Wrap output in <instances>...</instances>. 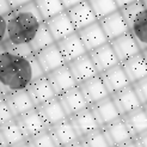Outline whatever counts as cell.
<instances>
[{
    "label": "cell",
    "instance_id": "obj_12",
    "mask_svg": "<svg viewBox=\"0 0 147 147\" xmlns=\"http://www.w3.org/2000/svg\"><path fill=\"white\" fill-rule=\"evenodd\" d=\"M26 90L36 107L56 96L46 73L40 76L38 78H36L34 82H31L30 85L26 87Z\"/></svg>",
    "mask_w": 147,
    "mask_h": 147
},
{
    "label": "cell",
    "instance_id": "obj_11",
    "mask_svg": "<svg viewBox=\"0 0 147 147\" xmlns=\"http://www.w3.org/2000/svg\"><path fill=\"white\" fill-rule=\"evenodd\" d=\"M78 34L80 38H82L84 46L86 47L87 51H91L98 48L99 46L109 42V38L107 37V35L98 20L93 22L90 25H86L85 28L79 29Z\"/></svg>",
    "mask_w": 147,
    "mask_h": 147
},
{
    "label": "cell",
    "instance_id": "obj_27",
    "mask_svg": "<svg viewBox=\"0 0 147 147\" xmlns=\"http://www.w3.org/2000/svg\"><path fill=\"white\" fill-rule=\"evenodd\" d=\"M123 119L126 121L133 136L147 130V113L144 105L131 110V111L127 113L126 115H123Z\"/></svg>",
    "mask_w": 147,
    "mask_h": 147
},
{
    "label": "cell",
    "instance_id": "obj_43",
    "mask_svg": "<svg viewBox=\"0 0 147 147\" xmlns=\"http://www.w3.org/2000/svg\"><path fill=\"white\" fill-rule=\"evenodd\" d=\"M142 54H144V56H145V59H146V61H147V49L142 50Z\"/></svg>",
    "mask_w": 147,
    "mask_h": 147
},
{
    "label": "cell",
    "instance_id": "obj_13",
    "mask_svg": "<svg viewBox=\"0 0 147 147\" xmlns=\"http://www.w3.org/2000/svg\"><path fill=\"white\" fill-rule=\"evenodd\" d=\"M78 86L80 87L85 99L87 100V103L90 105L108 97L110 94L104 82H103V79L100 78V74H97L90 79L85 80V82L80 83Z\"/></svg>",
    "mask_w": 147,
    "mask_h": 147
},
{
    "label": "cell",
    "instance_id": "obj_42",
    "mask_svg": "<svg viewBox=\"0 0 147 147\" xmlns=\"http://www.w3.org/2000/svg\"><path fill=\"white\" fill-rule=\"evenodd\" d=\"M115 1H116L117 6H119V9H121V7H123L124 5L133 3V1H135V0H115Z\"/></svg>",
    "mask_w": 147,
    "mask_h": 147
},
{
    "label": "cell",
    "instance_id": "obj_37",
    "mask_svg": "<svg viewBox=\"0 0 147 147\" xmlns=\"http://www.w3.org/2000/svg\"><path fill=\"white\" fill-rule=\"evenodd\" d=\"M133 142H134V146H138V147H147V130L135 135L133 138Z\"/></svg>",
    "mask_w": 147,
    "mask_h": 147
},
{
    "label": "cell",
    "instance_id": "obj_19",
    "mask_svg": "<svg viewBox=\"0 0 147 147\" xmlns=\"http://www.w3.org/2000/svg\"><path fill=\"white\" fill-rule=\"evenodd\" d=\"M57 97L60 99L61 104L65 109L66 114L68 115V117L90 105L89 103H87V100L85 99L84 94L78 85L67 91L62 92L61 94H59Z\"/></svg>",
    "mask_w": 147,
    "mask_h": 147
},
{
    "label": "cell",
    "instance_id": "obj_3",
    "mask_svg": "<svg viewBox=\"0 0 147 147\" xmlns=\"http://www.w3.org/2000/svg\"><path fill=\"white\" fill-rule=\"evenodd\" d=\"M110 146H134L133 134L129 130L123 116L102 127Z\"/></svg>",
    "mask_w": 147,
    "mask_h": 147
},
{
    "label": "cell",
    "instance_id": "obj_28",
    "mask_svg": "<svg viewBox=\"0 0 147 147\" xmlns=\"http://www.w3.org/2000/svg\"><path fill=\"white\" fill-rule=\"evenodd\" d=\"M129 31L136 40L141 51L147 49V10H145L135 19V22L129 28Z\"/></svg>",
    "mask_w": 147,
    "mask_h": 147
},
{
    "label": "cell",
    "instance_id": "obj_6",
    "mask_svg": "<svg viewBox=\"0 0 147 147\" xmlns=\"http://www.w3.org/2000/svg\"><path fill=\"white\" fill-rule=\"evenodd\" d=\"M90 107H91L92 111H93L94 116H96L100 127L107 126L110 122H113L122 116L119 108L115 104L111 94H109L108 97L93 103Z\"/></svg>",
    "mask_w": 147,
    "mask_h": 147
},
{
    "label": "cell",
    "instance_id": "obj_33",
    "mask_svg": "<svg viewBox=\"0 0 147 147\" xmlns=\"http://www.w3.org/2000/svg\"><path fill=\"white\" fill-rule=\"evenodd\" d=\"M119 10L122 13V16H123L124 20H126L127 25L130 28L131 24L135 22V19L140 16L146 9H145V6H144L141 0H135V1H133V3L124 5L123 7H121V9H119Z\"/></svg>",
    "mask_w": 147,
    "mask_h": 147
},
{
    "label": "cell",
    "instance_id": "obj_8",
    "mask_svg": "<svg viewBox=\"0 0 147 147\" xmlns=\"http://www.w3.org/2000/svg\"><path fill=\"white\" fill-rule=\"evenodd\" d=\"M56 45H57L59 49H60L66 63L87 53V49L84 46L78 31L56 41Z\"/></svg>",
    "mask_w": 147,
    "mask_h": 147
},
{
    "label": "cell",
    "instance_id": "obj_38",
    "mask_svg": "<svg viewBox=\"0 0 147 147\" xmlns=\"http://www.w3.org/2000/svg\"><path fill=\"white\" fill-rule=\"evenodd\" d=\"M12 11V7L10 6L7 0H0V16L6 17L7 14Z\"/></svg>",
    "mask_w": 147,
    "mask_h": 147
},
{
    "label": "cell",
    "instance_id": "obj_30",
    "mask_svg": "<svg viewBox=\"0 0 147 147\" xmlns=\"http://www.w3.org/2000/svg\"><path fill=\"white\" fill-rule=\"evenodd\" d=\"M34 1L45 20L66 11L61 0H34Z\"/></svg>",
    "mask_w": 147,
    "mask_h": 147
},
{
    "label": "cell",
    "instance_id": "obj_15",
    "mask_svg": "<svg viewBox=\"0 0 147 147\" xmlns=\"http://www.w3.org/2000/svg\"><path fill=\"white\" fill-rule=\"evenodd\" d=\"M111 97L115 102L116 107L119 108L122 116L142 105L140 98H139L138 93L135 92L131 84L126 86V87H123V89H121L119 91L114 92L111 94Z\"/></svg>",
    "mask_w": 147,
    "mask_h": 147
},
{
    "label": "cell",
    "instance_id": "obj_44",
    "mask_svg": "<svg viewBox=\"0 0 147 147\" xmlns=\"http://www.w3.org/2000/svg\"><path fill=\"white\" fill-rule=\"evenodd\" d=\"M142 1V4H144V6H145V9L147 10V0H141Z\"/></svg>",
    "mask_w": 147,
    "mask_h": 147
},
{
    "label": "cell",
    "instance_id": "obj_1",
    "mask_svg": "<svg viewBox=\"0 0 147 147\" xmlns=\"http://www.w3.org/2000/svg\"><path fill=\"white\" fill-rule=\"evenodd\" d=\"M45 74L34 55H22L0 45V89L4 94L23 90Z\"/></svg>",
    "mask_w": 147,
    "mask_h": 147
},
{
    "label": "cell",
    "instance_id": "obj_39",
    "mask_svg": "<svg viewBox=\"0 0 147 147\" xmlns=\"http://www.w3.org/2000/svg\"><path fill=\"white\" fill-rule=\"evenodd\" d=\"M5 34H6V20L5 17L0 16V45L5 41Z\"/></svg>",
    "mask_w": 147,
    "mask_h": 147
},
{
    "label": "cell",
    "instance_id": "obj_41",
    "mask_svg": "<svg viewBox=\"0 0 147 147\" xmlns=\"http://www.w3.org/2000/svg\"><path fill=\"white\" fill-rule=\"evenodd\" d=\"M61 1H62L63 6H65V9L67 10V9H69V7L74 6V5L82 3V1H84V0H61Z\"/></svg>",
    "mask_w": 147,
    "mask_h": 147
},
{
    "label": "cell",
    "instance_id": "obj_10",
    "mask_svg": "<svg viewBox=\"0 0 147 147\" xmlns=\"http://www.w3.org/2000/svg\"><path fill=\"white\" fill-rule=\"evenodd\" d=\"M99 74H100V78L103 79V82H104L110 94H113L114 92L119 91V90L123 89V87L131 84L127 73L124 72V69L122 67L121 62L105 69V71L100 72Z\"/></svg>",
    "mask_w": 147,
    "mask_h": 147
},
{
    "label": "cell",
    "instance_id": "obj_47",
    "mask_svg": "<svg viewBox=\"0 0 147 147\" xmlns=\"http://www.w3.org/2000/svg\"><path fill=\"white\" fill-rule=\"evenodd\" d=\"M0 146H3V144H1V141H0Z\"/></svg>",
    "mask_w": 147,
    "mask_h": 147
},
{
    "label": "cell",
    "instance_id": "obj_2",
    "mask_svg": "<svg viewBox=\"0 0 147 147\" xmlns=\"http://www.w3.org/2000/svg\"><path fill=\"white\" fill-rule=\"evenodd\" d=\"M5 41L11 43H30L45 22L34 0L18 9H13L5 17Z\"/></svg>",
    "mask_w": 147,
    "mask_h": 147
},
{
    "label": "cell",
    "instance_id": "obj_16",
    "mask_svg": "<svg viewBox=\"0 0 147 147\" xmlns=\"http://www.w3.org/2000/svg\"><path fill=\"white\" fill-rule=\"evenodd\" d=\"M66 11H67L73 25L76 26L77 31L79 29L85 28L86 25H90L93 22L98 20L90 3H89V0H84V1L69 7V9H67Z\"/></svg>",
    "mask_w": 147,
    "mask_h": 147
},
{
    "label": "cell",
    "instance_id": "obj_26",
    "mask_svg": "<svg viewBox=\"0 0 147 147\" xmlns=\"http://www.w3.org/2000/svg\"><path fill=\"white\" fill-rule=\"evenodd\" d=\"M121 65L124 72L127 73L131 84L147 77V61L142 54V51L127 59V60H124L123 62H121Z\"/></svg>",
    "mask_w": 147,
    "mask_h": 147
},
{
    "label": "cell",
    "instance_id": "obj_24",
    "mask_svg": "<svg viewBox=\"0 0 147 147\" xmlns=\"http://www.w3.org/2000/svg\"><path fill=\"white\" fill-rule=\"evenodd\" d=\"M4 97L7 102V104H9L11 111L13 113L14 117H18L19 115L24 114L36 107L26 89L9 92L4 94Z\"/></svg>",
    "mask_w": 147,
    "mask_h": 147
},
{
    "label": "cell",
    "instance_id": "obj_29",
    "mask_svg": "<svg viewBox=\"0 0 147 147\" xmlns=\"http://www.w3.org/2000/svg\"><path fill=\"white\" fill-rule=\"evenodd\" d=\"M53 43H56V41L54 38L53 34H51L50 30L48 29L46 22H43L42 25L40 26V29L37 30V32H36V35L34 36V38L30 41L29 45H30L34 54H35V53H37V51H40L41 49L53 45Z\"/></svg>",
    "mask_w": 147,
    "mask_h": 147
},
{
    "label": "cell",
    "instance_id": "obj_18",
    "mask_svg": "<svg viewBox=\"0 0 147 147\" xmlns=\"http://www.w3.org/2000/svg\"><path fill=\"white\" fill-rule=\"evenodd\" d=\"M109 42L111 43V46L115 50L117 57H119L120 62H123L124 60H127V59L134 56L135 54L141 51L136 40L134 38V36L130 34V31L123 34Z\"/></svg>",
    "mask_w": 147,
    "mask_h": 147
},
{
    "label": "cell",
    "instance_id": "obj_21",
    "mask_svg": "<svg viewBox=\"0 0 147 147\" xmlns=\"http://www.w3.org/2000/svg\"><path fill=\"white\" fill-rule=\"evenodd\" d=\"M69 120L72 121L79 138L86 135L87 133H90V131H92L94 129L100 128L99 123H98L90 105L84 108L83 110H80V111L76 113L74 115L69 116Z\"/></svg>",
    "mask_w": 147,
    "mask_h": 147
},
{
    "label": "cell",
    "instance_id": "obj_32",
    "mask_svg": "<svg viewBox=\"0 0 147 147\" xmlns=\"http://www.w3.org/2000/svg\"><path fill=\"white\" fill-rule=\"evenodd\" d=\"M24 146H29V147H56L53 134H51V131H50V127L48 129H45L37 134L28 138L25 140Z\"/></svg>",
    "mask_w": 147,
    "mask_h": 147
},
{
    "label": "cell",
    "instance_id": "obj_5",
    "mask_svg": "<svg viewBox=\"0 0 147 147\" xmlns=\"http://www.w3.org/2000/svg\"><path fill=\"white\" fill-rule=\"evenodd\" d=\"M56 146H79V135L69 117L50 126Z\"/></svg>",
    "mask_w": 147,
    "mask_h": 147
},
{
    "label": "cell",
    "instance_id": "obj_45",
    "mask_svg": "<svg viewBox=\"0 0 147 147\" xmlns=\"http://www.w3.org/2000/svg\"><path fill=\"white\" fill-rule=\"evenodd\" d=\"M3 96H4V92H3V90H1V89H0V98H1Z\"/></svg>",
    "mask_w": 147,
    "mask_h": 147
},
{
    "label": "cell",
    "instance_id": "obj_4",
    "mask_svg": "<svg viewBox=\"0 0 147 147\" xmlns=\"http://www.w3.org/2000/svg\"><path fill=\"white\" fill-rule=\"evenodd\" d=\"M16 119L26 139L50 127L48 122L45 120L43 115L41 114V111L37 109V107H35L31 110H29V111L19 115Z\"/></svg>",
    "mask_w": 147,
    "mask_h": 147
},
{
    "label": "cell",
    "instance_id": "obj_7",
    "mask_svg": "<svg viewBox=\"0 0 147 147\" xmlns=\"http://www.w3.org/2000/svg\"><path fill=\"white\" fill-rule=\"evenodd\" d=\"M67 65H68V67H69L78 85L87 79L99 74V72L96 66H94L89 51H87L86 54L74 59V60L67 62Z\"/></svg>",
    "mask_w": 147,
    "mask_h": 147
},
{
    "label": "cell",
    "instance_id": "obj_20",
    "mask_svg": "<svg viewBox=\"0 0 147 147\" xmlns=\"http://www.w3.org/2000/svg\"><path fill=\"white\" fill-rule=\"evenodd\" d=\"M89 54L99 73L110 68V67H113V66H115L117 63H120L119 57H117L110 42H107L104 45L99 46L98 48L89 51Z\"/></svg>",
    "mask_w": 147,
    "mask_h": 147
},
{
    "label": "cell",
    "instance_id": "obj_40",
    "mask_svg": "<svg viewBox=\"0 0 147 147\" xmlns=\"http://www.w3.org/2000/svg\"><path fill=\"white\" fill-rule=\"evenodd\" d=\"M10 4V6L12 7V10L13 9H18V7L20 6H23L25 4H29L30 1H32V0H7Z\"/></svg>",
    "mask_w": 147,
    "mask_h": 147
},
{
    "label": "cell",
    "instance_id": "obj_23",
    "mask_svg": "<svg viewBox=\"0 0 147 147\" xmlns=\"http://www.w3.org/2000/svg\"><path fill=\"white\" fill-rule=\"evenodd\" d=\"M26 136L24 135L17 119L0 124V141L3 146H24Z\"/></svg>",
    "mask_w": 147,
    "mask_h": 147
},
{
    "label": "cell",
    "instance_id": "obj_14",
    "mask_svg": "<svg viewBox=\"0 0 147 147\" xmlns=\"http://www.w3.org/2000/svg\"><path fill=\"white\" fill-rule=\"evenodd\" d=\"M35 56L45 73H49L66 63L56 43H53V45L41 49L37 53H35Z\"/></svg>",
    "mask_w": 147,
    "mask_h": 147
},
{
    "label": "cell",
    "instance_id": "obj_22",
    "mask_svg": "<svg viewBox=\"0 0 147 147\" xmlns=\"http://www.w3.org/2000/svg\"><path fill=\"white\" fill-rule=\"evenodd\" d=\"M45 22H46L48 29L50 30V32L53 34L55 41H59V40H61V38L66 37V36L77 31V29L73 25L67 11H63L59 14H55V16L48 18Z\"/></svg>",
    "mask_w": 147,
    "mask_h": 147
},
{
    "label": "cell",
    "instance_id": "obj_9",
    "mask_svg": "<svg viewBox=\"0 0 147 147\" xmlns=\"http://www.w3.org/2000/svg\"><path fill=\"white\" fill-rule=\"evenodd\" d=\"M46 74L49 79L51 86H53L56 96L78 85L67 63L53 69L49 73H46Z\"/></svg>",
    "mask_w": 147,
    "mask_h": 147
},
{
    "label": "cell",
    "instance_id": "obj_34",
    "mask_svg": "<svg viewBox=\"0 0 147 147\" xmlns=\"http://www.w3.org/2000/svg\"><path fill=\"white\" fill-rule=\"evenodd\" d=\"M89 3L97 19H100L119 10V6L115 0H89Z\"/></svg>",
    "mask_w": 147,
    "mask_h": 147
},
{
    "label": "cell",
    "instance_id": "obj_17",
    "mask_svg": "<svg viewBox=\"0 0 147 147\" xmlns=\"http://www.w3.org/2000/svg\"><path fill=\"white\" fill-rule=\"evenodd\" d=\"M98 22L102 25L103 30H104L109 41H111V40L129 31V26L127 25L126 20H124L120 10H117L113 13L108 14V16L98 19Z\"/></svg>",
    "mask_w": 147,
    "mask_h": 147
},
{
    "label": "cell",
    "instance_id": "obj_25",
    "mask_svg": "<svg viewBox=\"0 0 147 147\" xmlns=\"http://www.w3.org/2000/svg\"><path fill=\"white\" fill-rule=\"evenodd\" d=\"M37 109L41 111V114L43 115V117L48 122L49 126H53V124L68 117L57 96L41 103L40 105H37Z\"/></svg>",
    "mask_w": 147,
    "mask_h": 147
},
{
    "label": "cell",
    "instance_id": "obj_31",
    "mask_svg": "<svg viewBox=\"0 0 147 147\" xmlns=\"http://www.w3.org/2000/svg\"><path fill=\"white\" fill-rule=\"evenodd\" d=\"M79 146L83 147H109V141L103 128L94 129L86 135L79 138Z\"/></svg>",
    "mask_w": 147,
    "mask_h": 147
},
{
    "label": "cell",
    "instance_id": "obj_36",
    "mask_svg": "<svg viewBox=\"0 0 147 147\" xmlns=\"http://www.w3.org/2000/svg\"><path fill=\"white\" fill-rule=\"evenodd\" d=\"M14 119V115L11 111V109L7 104L5 97L3 96L0 98V124H4Z\"/></svg>",
    "mask_w": 147,
    "mask_h": 147
},
{
    "label": "cell",
    "instance_id": "obj_46",
    "mask_svg": "<svg viewBox=\"0 0 147 147\" xmlns=\"http://www.w3.org/2000/svg\"><path fill=\"white\" fill-rule=\"evenodd\" d=\"M144 108H145V110H146V113H147V103H146V104H144Z\"/></svg>",
    "mask_w": 147,
    "mask_h": 147
},
{
    "label": "cell",
    "instance_id": "obj_35",
    "mask_svg": "<svg viewBox=\"0 0 147 147\" xmlns=\"http://www.w3.org/2000/svg\"><path fill=\"white\" fill-rule=\"evenodd\" d=\"M131 85H133L135 92L138 93V96H139V98H140L142 105L146 104L147 103V77L138 80V82L133 83Z\"/></svg>",
    "mask_w": 147,
    "mask_h": 147
}]
</instances>
